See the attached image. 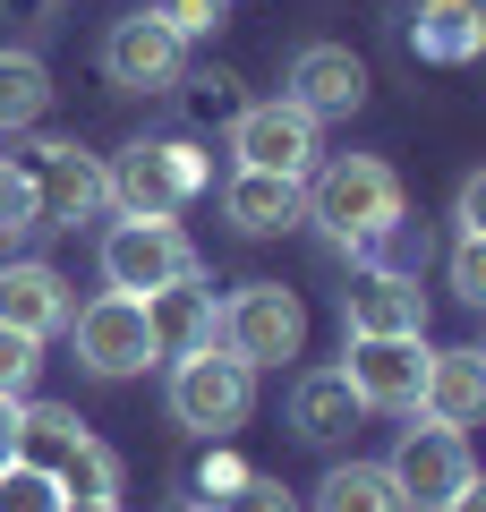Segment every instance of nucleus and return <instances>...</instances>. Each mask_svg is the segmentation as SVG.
Returning <instances> with one entry per match:
<instances>
[{"mask_svg":"<svg viewBox=\"0 0 486 512\" xmlns=\"http://www.w3.org/2000/svg\"><path fill=\"white\" fill-rule=\"evenodd\" d=\"M43 111H52V69H43L35 52H0V128L26 137Z\"/></svg>","mask_w":486,"mask_h":512,"instance_id":"obj_22","label":"nucleus"},{"mask_svg":"<svg viewBox=\"0 0 486 512\" xmlns=\"http://www.w3.org/2000/svg\"><path fill=\"white\" fill-rule=\"evenodd\" d=\"M69 342H77V367L103 384L154 367V325H145V299H128V291H103L86 308H69Z\"/></svg>","mask_w":486,"mask_h":512,"instance_id":"obj_9","label":"nucleus"},{"mask_svg":"<svg viewBox=\"0 0 486 512\" xmlns=\"http://www.w3.org/2000/svg\"><path fill=\"white\" fill-rule=\"evenodd\" d=\"M435 512H486V487H478V478H469V487H452V495H444V504H435Z\"/></svg>","mask_w":486,"mask_h":512,"instance_id":"obj_32","label":"nucleus"},{"mask_svg":"<svg viewBox=\"0 0 486 512\" xmlns=\"http://www.w3.org/2000/svg\"><path fill=\"white\" fill-rule=\"evenodd\" d=\"M180 512H214V504H180Z\"/></svg>","mask_w":486,"mask_h":512,"instance_id":"obj_34","label":"nucleus"},{"mask_svg":"<svg viewBox=\"0 0 486 512\" xmlns=\"http://www.w3.org/2000/svg\"><path fill=\"white\" fill-rule=\"evenodd\" d=\"M410 52L435 69H469L486 52V0H418L410 9Z\"/></svg>","mask_w":486,"mask_h":512,"instance_id":"obj_17","label":"nucleus"},{"mask_svg":"<svg viewBox=\"0 0 486 512\" xmlns=\"http://www.w3.org/2000/svg\"><path fill=\"white\" fill-rule=\"evenodd\" d=\"M324 154V120H307L290 94H265V103H239L231 120V163L248 171H282V180H307Z\"/></svg>","mask_w":486,"mask_h":512,"instance_id":"obj_11","label":"nucleus"},{"mask_svg":"<svg viewBox=\"0 0 486 512\" xmlns=\"http://www.w3.org/2000/svg\"><path fill=\"white\" fill-rule=\"evenodd\" d=\"M342 333H427V291L401 265H367L342 291Z\"/></svg>","mask_w":486,"mask_h":512,"instance_id":"obj_16","label":"nucleus"},{"mask_svg":"<svg viewBox=\"0 0 486 512\" xmlns=\"http://www.w3.org/2000/svg\"><path fill=\"white\" fill-rule=\"evenodd\" d=\"M342 384L359 393V410L410 419V410H418V384H427V333H350Z\"/></svg>","mask_w":486,"mask_h":512,"instance_id":"obj_10","label":"nucleus"},{"mask_svg":"<svg viewBox=\"0 0 486 512\" xmlns=\"http://www.w3.org/2000/svg\"><path fill=\"white\" fill-rule=\"evenodd\" d=\"M282 94L307 111V120H350V111L367 103V60L350 52V43H299Z\"/></svg>","mask_w":486,"mask_h":512,"instance_id":"obj_13","label":"nucleus"},{"mask_svg":"<svg viewBox=\"0 0 486 512\" xmlns=\"http://www.w3.org/2000/svg\"><path fill=\"white\" fill-rule=\"evenodd\" d=\"M452 299L486 308V231H452Z\"/></svg>","mask_w":486,"mask_h":512,"instance_id":"obj_25","label":"nucleus"},{"mask_svg":"<svg viewBox=\"0 0 486 512\" xmlns=\"http://www.w3.org/2000/svg\"><path fill=\"white\" fill-rule=\"evenodd\" d=\"M214 342L231 350V359H248V367L299 359V350H307V308H299V291H282V282H239V291L214 308Z\"/></svg>","mask_w":486,"mask_h":512,"instance_id":"obj_6","label":"nucleus"},{"mask_svg":"<svg viewBox=\"0 0 486 512\" xmlns=\"http://www.w3.org/2000/svg\"><path fill=\"white\" fill-rule=\"evenodd\" d=\"M384 470H393V487H401V504H410V512H435L452 487H469V478H478V453H469L461 427L410 410V427H401V444H393V461H384Z\"/></svg>","mask_w":486,"mask_h":512,"instance_id":"obj_8","label":"nucleus"},{"mask_svg":"<svg viewBox=\"0 0 486 512\" xmlns=\"http://www.w3.org/2000/svg\"><path fill=\"white\" fill-rule=\"evenodd\" d=\"M222 222H231V231H248V239L299 231V222H307V180H282V171L231 163V180H222Z\"/></svg>","mask_w":486,"mask_h":512,"instance_id":"obj_15","label":"nucleus"},{"mask_svg":"<svg viewBox=\"0 0 486 512\" xmlns=\"http://www.w3.org/2000/svg\"><path fill=\"white\" fill-rule=\"evenodd\" d=\"M205 180H214V163H205V146H188V137H145V146L120 154V163H103L111 205H120V214H145V222L180 214Z\"/></svg>","mask_w":486,"mask_h":512,"instance_id":"obj_5","label":"nucleus"},{"mask_svg":"<svg viewBox=\"0 0 486 512\" xmlns=\"http://www.w3.org/2000/svg\"><path fill=\"white\" fill-rule=\"evenodd\" d=\"M239 478H248V461H239V453H222V444L197 461V495H205V504H214V495H231Z\"/></svg>","mask_w":486,"mask_h":512,"instance_id":"obj_29","label":"nucleus"},{"mask_svg":"<svg viewBox=\"0 0 486 512\" xmlns=\"http://www.w3.org/2000/svg\"><path fill=\"white\" fill-rule=\"evenodd\" d=\"M18 163H26V188H35V231H77L111 205L103 154H86L77 137H35Z\"/></svg>","mask_w":486,"mask_h":512,"instance_id":"obj_7","label":"nucleus"},{"mask_svg":"<svg viewBox=\"0 0 486 512\" xmlns=\"http://www.w3.org/2000/svg\"><path fill=\"white\" fill-rule=\"evenodd\" d=\"M248 410H256V367L248 359H231L222 342L171 359V419H180L188 436L222 444L231 427H248Z\"/></svg>","mask_w":486,"mask_h":512,"instance_id":"obj_4","label":"nucleus"},{"mask_svg":"<svg viewBox=\"0 0 486 512\" xmlns=\"http://www.w3.org/2000/svg\"><path fill=\"white\" fill-rule=\"evenodd\" d=\"M307 504H316V512H410L384 461H333V470L316 478V495H307Z\"/></svg>","mask_w":486,"mask_h":512,"instance_id":"obj_21","label":"nucleus"},{"mask_svg":"<svg viewBox=\"0 0 486 512\" xmlns=\"http://www.w3.org/2000/svg\"><path fill=\"white\" fill-rule=\"evenodd\" d=\"M214 512H307V504H299V495L282 487V478H265V470H248V478H239L231 495H214Z\"/></svg>","mask_w":486,"mask_h":512,"instance_id":"obj_27","label":"nucleus"},{"mask_svg":"<svg viewBox=\"0 0 486 512\" xmlns=\"http://www.w3.org/2000/svg\"><path fill=\"white\" fill-rule=\"evenodd\" d=\"M94 256H103V291H128V299H154V291H171V282H197V274H205L197 239H188L171 214H162V222L120 214Z\"/></svg>","mask_w":486,"mask_h":512,"instance_id":"obj_3","label":"nucleus"},{"mask_svg":"<svg viewBox=\"0 0 486 512\" xmlns=\"http://www.w3.org/2000/svg\"><path fill=\"white\" fill-rule=\"evenodd\" d=\"M418 410L444 427H469L486 410V350L478 342H452V350H427V384H418Z\"/></svg>","mask_w":486,"mask_h":512,"instance_id":"obj_18","label":"nucleus"},{"mask_svg":"<svg viewBox=\"0 0 486 512\" xmlns=\"http://www.w3.org/2000/svg\"><path fill=\"white\" fill-rule=\"evenodd\" d=\"M60 512H120V495H60Z\"/></svg>","mask_w":486,"mask_h":512,"instance_id":"obj_33","label":"nucleus"},{"mask_svg":"<svg viewBox=\"0 0 486 512\" xmlns=\"http://www.w3.org/2000/svg\"><path fill=\"white\" fill-rule=\"evenodd\" d=\"M452 231H486V180H478V171H469L461 197H452Z\"/></svg>","mask_w":486,"mask_h":512,"instance_id":"obj_30","label":"nucleus"},{"mask_svg":"<svg viewBox=\"0 0 486 512\" xmlns=\"http://www.w3.org/2000/svg\"><path fill=\"white\" fill-rule=\"evenodd\" d=\"M180 69H188V43L171 35L154 9L111 18V35H103V77H111L120 94H162V86H180Z\"/></svg>","mask_w":486,"mask_h":512,"instance_id":"obj_12","label":"nucleus"},{"mask_svg":"<svg viewBox=\"0 0 486 512\" xmlns=\"http://www.w3.org/2000/svg\"><path fill=\"white\" fill-rule=\"evenodd\" d=\"M145 9H154L180 43H214L222 26H231V0H145Z\"/></svg>","mask_w":486,"mask_h":512,"instance_id":"obj_23","label":"nucleus"},{"mask_svg":"<svg viewBox=\"0 0 486 512\" xmlns=\"http://www.w3.org/2000/svg\"><path fill=\"white\" fill-rule=\"evenodd\" d=\"M35 231V188H26V163L0 154V239H26Z\"/></svg>","mask_w":486,"mask_h":512,"instance_id":"obj_28","label":"nucleus"},{"mask_svg":"<svg viewBox=\"0 0 486 512\" xmlns=\"http://www.w3.org/2000/svg\"><path fill=\"white\" fill-rule=\"evenodd\" d=\"M18 427H26V393H0V461H18Z\"/></svg>","mask_w":486,"mask_h":512,"instance_id":"obj_31","label":"nucleus"},{"mask_svg":"<svg viewBox=\"0 0 486 512\" xmlns=\"http://www.w3.org/2000/svg\"><path fill=\"white\" fill-rule=\"evenodd\" d=\"M0 512H60V487L35 461H0Z\"/></svg>","mask_w":486,"mask_h":512,"instance_id":"obj_24","label":"nucleus"},{"mask_svg":"<svg viewBox=\"0 0 486 512\" xmlns=\"http://www.w3.org/2000/svg\"><path fill=\"white\" fill-rule=\"evenodd\" d=\"M359 393L342 384V367H307L299 384H290V436L299 444H342L350 427H359Z\"/></svg>","mask_w":486,"mask_h":512,"instance_id":"obj_19","label":"nucleus"},{"mask_svg":"<svg viewBox=\"0 0 486 512\" xmlns=\"http://www.w3.org/2000/svg\"><path fill=\"white\" fill-rule=\"evenodd\" d=\"M307 222H316L342 256L376 265L401 239V222H410L401 171L384 163V154H316V171H307Z\"/></svg>","mask_w":486,"mask_h":512,"instance_id":"obj_1","label":"nucleus"},{"mask_svg":"<svg viewBox=\"0 0 486 512\" xmlns=\"http://www.w3.org/2000/svg\"><path fill=\"white\" fill-rule=\"evenodd\" d=\"M18 461H35L60 495H120V453H111L77 410H60V402H26Z\"/></svg>","mask_w":486,"mask_h":512,"instance_id":"obj_2","label":"nucleus"},{"mask_svg":"<svg viewBox=\"0 0 486 512\" xmlns=\"http://www.w3.org/2000/svg\"><path fill=\"white\" fill-rule=\"evenodd\" d=\"M35 376H43V342L0 325V393H35Z\"/></svg>","mask_w":486,"mask_h":512,"instance_id":"obj_26","label":"nucleus"},{"mask_svg":"<svg viewBox=\"0 0 486 512\" xmlns=\"http://www.w3.org/2000/svg\"><path fill=\"white\" fill-rule=\"evenodd\" d=\"M69 308H77V291L60 265H43V256H9L0 265V325L52 342V333H69Z\"/></svg>","mask_w":486,"mask_h":512,"instance_id":"obj_14","label":"nucleus"},{"mask_svg":"<svg viewBox=\"0 0 486 512\" xmlns=\"http://www.w3.org/2000/svg\"><path fill=\"white\" fill-rule=\"evenodd\" d=\"M214 308H222V299L205 291V274H197V282H171V291H154V299H145L154 359H188V350H205V342H214Z\"/></svg>","mask_w":486,"mask_h":512,"instance_id":"obj_20","label":"nucleus"}]
</instances>
